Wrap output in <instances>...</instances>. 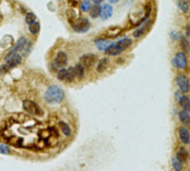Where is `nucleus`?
<instances>
[{
  "instance_id": "11",
  "label": "nucleus",
  "mask_w": 190,
  "mask_h": 171,
  "mask_svg": "<svg viewBox=\"0 0 190 171\" xmlns=\"http://www.w3.org/2000/svg\"><path fill=\"white\" fill-rule=\"evenodd\" d=\"M151 24H152V22H151L150 20H149V21L144 22V24H142V26L138 27L135 31H133V37H135V38H140V37H142L148 31V29L150 28Z\"/></svg>"
},
{
  "instance_id": "30",
  "label": "nucleus",
  "mask_w": 190,
  "mask_h": 171,
  "mask_svg": "<svg viewBox=\"0 0 190 171\" xmlns=\"http://www.w3.org/2000/svg\"><path fill=\"white\" fill-rule=\"evenodd\" d=\"M66 76H67V69H60L58 72V75H57V77H58V79L59 80H66Z\"/></svg>"
},
{
  "instance_id": "32",
  "label": "nucleus",
  "mask_w": 190,
  "mask_h": 171,
  "mask_svg": "<svg viewBox=\"0 0 190 171\" xmlns=\"http://www.w3.org/2000/svg\"><path fill=\"white\" fill-rule=\"evenodd\" d=\"M9 152H10L9 146H7V144H0V153H3V155H8Z\"/></svg>"
},
{
  "instance_id": "6",
  "label": "nucleus",
  "mask_w": 190,
  "mask_h": 171,
  "mask_svg": "<svg viewBox=\"0 0 190 171\" xmlns=\"http://www.w3.org/2000/svg\"><path fill=\"white\" fill-rule=\"evenodd\" d=\"M72 28L77 32H86L90 28V22L87 18H80L72 24Z\"/></svg>"
},
{
  "instance_id": "17",
  "label": "nucleus",
  "mask_w": 190,
  "mask_h": 171,
  "mask_svg": "<svg viewBox=\"0 0 190 171\" xmlns=\"http://www.w3.org/2000/svg\"><path fill=\"white\" fill-rule=\"evenodd\" d=\"M110 45H112V42L107 39L96 40V46H97V48H98L99 50H101V51H106V49L110 46Z\"/></svg>"
},
{
  "instance_id": "9",
  "label": "nucleus",
  "mask_w": 190,
  "mask_h": 171,
  "mask_svg": "<svg viewBox=\"0 0 190 171\" xmlns=\"http://www.w3.org/2000/svg\"><path fill=\"white\" fill-rule=\"evenodd\" d=\"M97 61V56L93 53H86L80 58V64H82L83 67H92Z\"/></svg>"
},
{
  "instance_id": "13",
  "label": "nucleus",
  "mask_w": 190,
  "mask_h": 171,
  "mask_svg": "<svg viewBox=\"0 0 190 171\" xmlns=\"http://www.w3.org/2000/svg\"><path fill=\"white\" fill-rule=\"evenodd\" d=\"M178 118H179V121L182 123V126L185 127H188L190 126V113L185 111V110H181L178 112Z\"/></svg>"
},
{
  "instance_id": "7",
  "label": "nucleus",
  "mask_w": 190,
  "mask_h": 171,
  "mask_svg": "<svg viewBox=\"0 0 190 171\" xmlns=\"http://www.w3.org/2000/svg\"><path fill=\"white\" fill-rule=\"evenodd\" d=\"M178 137H179V140L182 144H190V131L188 130L187 127L181 126L180 128L178 129Z\"/></svg>"
},
{
  "instance_id": "16",
  "label": "nucleus",
  "mask_w": 190,
  "mask_h": 171,
  "mask_svg": "<svg viewBox=\"0 0 190 171\" xmlns=\"http://www.w3.org/2000/svg\"><path fill=\"white\" fill-rule=\"evenodd\" d=\"M176 157H177L179 160L184 162L186 160H188L189 158V152H188V150L185 148V147H180L179 149L177 150V153H176Z\"/></svg>"
},
{
  "instance_id": "36",
  "label": "nucleus",
  "mask_w": 190,
  "mask_h": 171,
  "mask_svg": "<svg viewBox=\"0 0 190 171\" xmlns=\"http://www.w3.org/2000/svg\"><path fill=\"white\" fill-rule=\"evenodd\" d=\"M92 1H93V3H95V5H100V3L102 2V1H104V0H92Z\"/></svg>"
},
{
  "instance_id": "24",
  "label": "nucleus",
  "mask_w": 190,
  "mask_h": 171,
  "mask_svg": "<svg viewBox=\"0 0 190 171\" xmlns=\"http://www.w3.org/2000/svg\"><path fill=\"white\" fill-rule=\"evenodd\" d=\"M177 6L184 13H187L189 11V3L187 2V0H177Z\"/></svg>"
},
{
  "instance_id": "18",
  "label": "nucleus",
  "mask_w": 190,
  "mask_h": 171,
  "mask_svg": "<svg viewBox=\"0 0 190 171\" xmlns=\"http://www.w3.org/2000/svg\"><path fill=\"white\" fill-rule=\"evenodd\" d=\"M179 41H180V48L182 49V52H185V53L189 52L190 51V42H189V40L187 39V37L180 36Z\"/></svg>"
},
{
  "instance_id": "23",
  "label": "nucleus",
  "mask_w": 190,
  "mask_h": 171,
  "mask_svg": "<svg viewBox=\"0 0 190 171\" xmlns=\"http://www.w3.org/2000/svg\"><path fill=\"white\" fill-rule=\"evenodd\" d=\"M74 69H75V75H76V78L81 79V78L85 76V67H83L81 64H76V66L74 67Z\"/></svg>"
},
{
  "instance_id": "35",
  "label": "nucleus",
  "mask_w": 190,
  "mask_h": 171,
  "mask_svg": "<svg viewBox=\"0 0 190 171\" xmlns=\"http://www.w3.org/2000/svg\"><path fill=\"white\" fill-rule=\"evenodd\" d=\"M171 38L174 40H177L178 38H180V37H177V34H176V32H171Z\"/></svg>"
},
{
  "instance_id": "27",
  "label": "nucleus",
  "mask_w": 190,
  "mask_h": 171,
  "mask_svg": "<svg viewBox=\"0 0 190 171\" xmlns=\"http://www.w3.org/2000/svg\"><path fill=\"white\" fill-rule=\"evenodd\" d=\"M80 8H81V11H83V12L89 11L90 8H91V2H90V0H82V2L80 5Z\"/></svg>"
},
{
  "instance_id": "33",
  "label": "nucleus",
  "mask_w": 190,
  "mask_h": 171,
  "mask_svg": "<svg viewBox=\"0 0 190 171\" xmlns=\"http://www.w3.org/2000/svg\"><path fill=\"white\" fill-rule=\"evenodd\" d=\"M186 36L190 37V24H188L187 27H186Z\"/></svg>"
},
{
  "instance_id": "38",
  "label": "nucleus",
  "mask_w": 190,
  "mask_h": 171,
  "mask_svg": "<svg viewBox=\"0 0 190 171\" xmlns=\"http://www.w3.org/2000/svg\"><path fill=\"white\" fill-rule=\"evenodd\" d=\"M187 2H188V3H189V5H190V0H187Z\"/></svg>"
},
{
  "instance_id": "20",
  "label": "nucleus",
  "mask_w": 190,
  "mask_h": 171,
  "mask_svg": "<svg viewBox=\"0 0 190 171\" xmlns=\"http://www.w3.org/2000/svg\"><path fill=\"white\" fill-rule=\"evenodd\" d=\"M171 167L175 171H181L182 168H184V162L181 161V160H179V159L175 156L171 160Z\"/></svg>"
},
{
  "instance_id": "37",
  "label": "nucleus",
  "mask_w": 190,
  "mask_h": 171,
  "mask_svg": "<svg viewBox=\"0 0 190 171\" xmlns=\"http://www.w3.org/2000/svg\"><path fill=\"white\" fill-rule=\"evenodd\" d=\"M108 1H109L110 3H117L118 1H119V0H108Z\"/></svg>"
},
{
  "instance_id": "25",
  "label": "nucleus",
  "mask_w": 190,
  "mask_h": 171,
  "mask_svg": "<svg viewBox=\"0 0 190 171\" xmlns=\"http://www.w3.org/2000/svg\"><path fill=\"white\" fill-rule=\"evenodd\" d=\"M59 126H60V128H61V131H62V133L64 134V136H70L71 134V129H70V127L66 123V122H62V121H60L59 122Z\"/></svg>"
},
{
  "instance_id": "15",
  "label": "nucleus",
  "mask_w": 190,
  "mask_h": 171,
  "mask_svg": "<svg viewBox=\"0 0 190 171\" xmlns=\"http://www.w3.org/2000/svg\"><path fill=\"white\" fill-rule=\"evenodd\" d=\"M116 45L119 47L120 50L123 52L126 49H128L129 47L132 45V40L130 39V38H122V39H120L119 41L116 43Z\"/></svg>"
},
{
  "instance_id": "5",
  "label": "nucleus",
  "mask_w": 190,
  "mask_h": 171,
  "mask_svg": "<svg viewBox=\"0 0 190 171\" xmlns=\"http://www.w3.org/2000/svg\"><path fill=\"white\" fill-rule=\"evenodd\" d=\"M176 99H177L178 104L181 107V109L187 111V112H190V98L188 96L184 95L182 92H176L175 95Z\"/></svg>"
},
{
  "instance_id": "2",
  "label": "nucleus",
  "mask_w": 190,
  "mask_h": 171,
  "mask_svg": "<svg viewBox=\"0 0 190 171\" xmlns=\"http://www.w3.org/2000/svg\"><path fill=\"white\" fill-rule=\"evenodd\" d=\"M176 83H177V86H178L179 91L182 92V93H187V92L190 91L189 78H188L186 75H184V73H179V75L176 77Z\"/></svg>"
},
{
  "instance_id": "29",
  "label": "nucleus",
  "mask_w": 190,
  "mask_h": 171,
  "mask_svg": "<svg viewBox=\"0 0 190 171\" xmlns=\"http://www.w3.org/2000/svg\"><path fill=\"white\" fill-rule=\"evenodd\" d=\"M26 22L29 24L36 22V15H35L34 12H28L27 15H26Z\"/></svg>"
},
{
  "instance_id": "22",
  "label": "nucleus",
  "mask_w": 190,
  "mask_h": 171,
  "mask_svg": "<svg viewBox=\"0 0 190 171\" xmlns=\"http://www.w3.org/2000/svg\"><path fill=\"white\" fill-rule=\"evenodd\" d=\"M100 12H101V7L95 5V6H91V8L89 10V15L91 18H98L100 16Z\"/></svg>"
},
{
  "instance_id": "14",
  "label": "nucleus",
  "mask_w": 190,
  "mask_h": 171,
  "mask_svg": "<svg viewBox=\"0 0 190 171\" xmlns=\"http://www.w3.org/2000/svg\"><path fill=\"white\" fill-rule=\"evenodd\" d=\"M26 45H27V40H26V38H20V39L18 40V42L16 43V46L13 48V50L8 53V56L13 55V53H18L19 50H22V49L26 47Z\"/></svg>"
},
{
  "instance_id": "34",
  "label": "nucleus",
  "mask_w": 190,
  "mask_h": 171,
  "mask_svg": "<svg viewBox=\"0 0 190 171\" xmlns=\"http://www.w3.org/2000/svg\"><path fill=\"white\" fill-rule=\"evenodd\" d=\"M69 3H70L71 6H77V3H78V1L77 0H69Z\"/></svg>"
},
{
  "instance_id": "21",
  "label": "nucleus",
  "mask_w": 190,
  "mask_h": 171,
  "mask_svg": "<svg viewBox=\"0 0 190 171\" xmlns=\"http://www.w3.org/2000/svg\"><path fill=\"white\" fill-rule=\"evenodd\" d=\"M108 64H109V60H108V58L100 59L98 64H97V71H98V72H104V71L107 69Z\"/></svg>"
},
{
  "instance_id": "19",
  "label": "nucleus",
  "mask_w": 190,
  "mask_h": 171,
  "mask_svg": "<svg viewBox=\"0 0 190 171\" xmlns=\"http://www.w3.org/2000/svg\"><path fill=\"white\" fill-rule=\"evenodd\" d=\"M104 52H106L108 56H118V55H120L122 51L120 50L119 47L117 46L116 43H112V45H110V46L106 49V51Z\"/></svg>"
},
{
  "instance_id": "26",
  "label": "nucleus",
  "mask_w": 190,
  "mask_h": 171,
  "mask_svg": "<svg viewBox=\"0 0 190 171\" xmlns=\"http://www.w3.org/2000/svg\"><path fill=\"white\" fill-rule=\"evenodd\" d=\"M40 30V24L39 22H34V24H29V31H30L32 35H37Z\"/></svg>"
},
{
  "instance_id": "31",
  "label": "nucleus",
  "mask_w": 190,
  "mask_h": 171,
  "mask_svg": "<svg viewBox=\"0 0 190 171\" xmlns=\"http://www.w3.org/2000/svg\"><path fill=\"white\" fill-rule=\"evenodd\" d=\"M8 140L10 141V144H13V146H21L22 144V140L21 139H17V138H10V139H8Z\"/></svg>"
},
{
  "instance_id": "28",
  "label": "nucleus",
  "mask_w": 190,
  "mask_h": 171,
  "mask_svg": "<svg viewBox=\"0 0 190 171\" xmlns=\"http://www.w3.org/2000/svg\"><path fill=\"white\" fill-rule=\"evenodd\" d=\"M75 78H76V75H75V69L74 68H69V69H67L66 80H67V81H74Z\"/></svg>"
},
{
  "instance_id": "10",
  "label": "nucleus",
  "mask_w": 190,
  "mask_h": 171,
  "mask_svg": "<svg viewBox=\"0 0 190 171\" xmlns=\"http://www.w3.org/2000/svg\"><path fill=\"white\" fill-rule=\"evenodd\" d=\"M67 62H68V57L66 55V52L59 51L55 58V64L59 68H64L67 64Z\"/></svg>"
},
{
  "instance_id": "4",
  "label": "nucleus",
  "mask_w": 190,
  "mask_h": 171,
  "mask_svg": "<svg viewBox=\"0 0 190 171\" xmlns=\"http://www.w3.org/2000/svg\"><path fill=\"white\" fill-rule=\"evenodd\" d=\"M24 109L27 113L31 116H42V110L36 102L31 100L24 101Z\"/></svg>"
},
{
  "instance_id": "3",
  "label": "nucleus",
  "mask_w": 190,
  "mask_h": 171,
  "mask_svg": "<svg viewBox=\"0 0 190 171\" xmlns=\"http://www.w3.org/2000/svg\"><path fill=\"white\" fill-rule=\"evenodd\" d=\"M172 64H174L177 69H180V70L186 69L188 66V59H187L186 53L182 51L177 52L175 55V57L172 58Z\"/></svg>"
},
{
  "instance_id": "8",
  "label": "nucleus",
  "mask_w": 190,
  "mask_h": 171,
  "mask_svg": "<svg viewBox=\"0 0 190 171\" xmlns=\"http://www.w3.org/2000/svg\"><path fill=\"white\" fill-rule=\"evenodd\" d=\"M21 62V56L18 55V53H13V55H10L7 57V62H6V68L9 70L11 68L17 67L19 64Z\"/></svg>"
},
{
  "instance_id": "12",
  "label": "nucleus",
  "mask_w": 190,
  "mask_h": 171,
  "mask_svg": "<svg viewBox=\"0 0 190 171\" xmlns=\"http://www.w3.org/2000/svg\"><path fill=\"white\" fill-rule=\"evenodd\" d=\"M112 12H114V9H112V6L110 3H106L101 7V12H100V16L104 20H107L112 16Z\"/></svg>"
},
{
  "instance_id": "1",
  "label": "nucleus",
  "mask_w": 190,
  "mask_h": 171,
  "mask_svg": "<svg viewBox=\"0 0 190 171\" xmlns=\"http://www.w3.org/2000/svg\"><path fill=\"white\" fill-rule=\"evenodd\" d=\"M45 100L48 104H59L64 100V91L62 90V88H60L57 85L50 86L49 88L47 89L46 93L43 96Z\"/></svg>"
}]
</instances>
